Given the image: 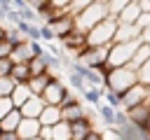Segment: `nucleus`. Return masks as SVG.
<instances>
[{
    "mask_svg": "<svg viewBox=\"0 0 150 140\" xmlns=\"http://www.w3.org/2000/svg\"><path fill=\"white\" fill-rule=\"evenodd\" d=\"M5 40H7L12 47H16V44L26 42V37L21 35V30H19V28H7V35H5Z\"/></svg>",
    "mask_w": 150,
    "mask_h": 140,
    "instance_id": "31",
    "label": "nucleus"
},
{
    "mask_svg": "<svg viewBox=\"0 0 150 140\" xmlns=\"http://www.w3.org/2000/svg\"><path fill=\"white\" fill-rule=\"evenodd\" d=\"M136 28H138V30L150 28V14H141V16H138V21H136Z\"/></svg>",
    "mask_w": 150,
    "mask_h": 140,
    "instance_id": "39",
    "label": "nucleus"
},
{
    "mask_svg": "<svg viewBox=\"0 0 150 140\" xmlns=\"http://www.w3.org/2000/svg\"><path fill=\"white\" fill-rule=\"evenodd\" d=\"M127 117H129V124L141 126V128H148V124H150V105L143 103V105H138L134 110H127Z\"/></svg>",
    "mask_w": 150,
    "mask_h": 140,
    "instance_id": "10",
    "label": "nucleus"
},
{
    "mask_svg": "<svg viewBox=\"0 0 150 140\" xmlns=\"http://www.w3.org/2000/svg\"><path fill=\"white\" fill-rule=\"evenodd\" d=\"M148 128H150V124H148Z\"/></svg>",
    "mask_w": 150,
    "mask_h": 140,
    "instance_id": "50",
    "label": "nucleus"
},
{
    "mask_svg": "<svg viewBox=\"0 0 150 140\" xmlns=\"http://www.w3.org/2000/svg\"><path fill=\"white\" fill-rule=\"evenodd\" d=\"M12 68H14V61L12 58H0V77H9L12 75Z\"/></svg>",
    "mask_w": 150,
    "mask_h": 140,
    "instance_id": "35",
    "label": "nucleus"
},
{
    "mask_svg": "<svg viewBox=\"0 0 150 140\" xmlns=\"http://www.w3.org/2000/svg\"><path fill=\"white\" fill-rule=\"evenodd\" d=\"M105 2H108V16L115 19V21L120 19V14L124 12V7L129 5V0H105Z\"/></svg>",
    "mask_w": 150,
    "mask_h": 140,
    "instance_id": "25",
    "label": "nucleus"
},
{
    "mask_svg": "<svg viewBox=\"0 0 150 140\" xmlns=\"http://www.w3.org/2000/svg\"><path fill=\"white\" fill-rule=\"evenodd\" d=\"M30 98H33V93H30L28 84H16V89L12 91V103L16 105V110H19L21 105H26Z\"/></svg>",
    "mask_w": 150,
    "mask_h": 140,
    "instance_id": "20",
    "label": "nucleus"
},
{
    "mask_svg": "<svg viewBox=\"0 0 150 140\" xmlns=\"http://www.w3.org/2000/svg\"><path fill=\"white\" fill-rule=\"evenodd\" d=\"M66 79H68L70 89H77L80 93H84V91H87V82H84L80 75H75V72H68V75H66Z\"/></svg>",
    "mask_w": 150,
    "mask_h": 140,
    "instance_id": "29",
    "label": "nucleus"
},
{
    "mask_svg": "<svg viewBox=\"0 0 150 140\" xmlns=\"http://www.w3.org/2000/svg\"><path fill=\"white\" fill-rule=\"evenodd\" d=\"M66 93H68V86H66V84H63L59 77H54L40 98L45 100V105H54V107H61V103H63V96H66Z\"/></svg>",
    "mask_w": 150,
    "mask_h": 140,
    "instance_id": "6",
    "label": "nucleus"
},
{
    "mask_svg": "<svg viewBox=\"0 0 150 140\" xmlns=\"http://www.w3.org/2000/svg\"><path fill=\"white\" fill-rule=\"evenodd\" d=\"M21 112L19 110H14V112H9L2 121H0V128H2V133H16V128H19V124H21Z\"/></svg>",
    "mask_w": 150,
    "mask_h": 140,
    "instance_id": "21",
    "label": "nucleus"
},
{
    "mask_svg": "<svg viewBox=\"0 0 150 140\" xmlns=\"http://www.w3.org/2000/svg\"><path fill=\"white\" fill-rule=\"evenodd\" d=\"M143 12H141V7H138V0H129V5L124 7V12L120 14V19H117V23H124V26H136V21H138V16H141Z\"/></svg>",
    "mask_w": 150,
    "mask_h": 140,
    "instance_id": "15",
    "label": "nucleus"
},
{
    "mask_svg": "<svg viewBox=\"0 0 150 140\" xmlns=\"http://www.w3.org/2000/svg\"><path fill=\"white\" fill-rule=\"evenodd\" d=\"M103 100H105L112 110H122V96H120V93H115V91H108V89H105Z\"/></svg>",
    "mask_w": 150,
    "mask_h": 140,
    "instance_id": "30",
    "label": "nucleus"
},
{
    "mask_svg": "<svg viewBox=\"0 0 150 140\" xmlns=\"http://www.w3.org/2000/svg\"><path fill=\"white\" fill-rule=\"evenodd\" d=\"M145 103H148V105H150V86H148V100H145Z\"/></svg>",
    "mask_w": 150,
    "mask_h": 140,
    "instance_id": "47",
    "label": "nucleus"
},
{
    "mask_svg": "<svg viewBox=\"0 0 150 140\" xmlns=\"http://www.w3.org/2000/svg\"><path fill=\"white\" fill-rule=\"evenodd\" d=\"M138 82H141L143 86H150V61L138 68Z\"/></svg>",
    "mask_w": 150,
    "mask_h": 140,
    "instance_id": "33",
    "label": "nucleus"
},
{
    "mask_svg": "<svg viewBox=\"0 0 150 140\" xmlns=\"http://www.w3.org/2000/svg\"><path fill=\"white\" fill-rule=\"evenodd\" d=\"M89 2H91V0H89ZM89 2H87V0H70V7H68V16L75 21V19H77V16H80V14H82V12L89 7Z\"/></svg>",
    "mask_w": 150,
    "mask_h": 140,
    "instance_id": "27",
    "label": "nucleus"
},
{
    "mask_svg": "<svg viewBox=\"0 0 150 140\" xmlns=\"http://www.w3.org/2000/svg\"><path fill=\"white\" fill-rule=\"evenodd\" d=\"M148 61H150V44H143V42H141V47H138V49H136V54H134L131 65L138 70V68H141V65H145Z\"/></svg>",
    "mask_w": 150,
    "mask_h": 140,
    "instance_id": "24",
    "label": "nucleus"
},
{
    "mask_svg": "<svg viewBox=\"0 0 150 140\" xmlns=\"http://www.w3.org/2000/svg\"><path fill=\"white\" fill-rule=\"evenodd\" d=\"M14 89H16V82L12 77H0V98H12Z\"/></svg>",
    "mask_w": 150,
    "mask_h": 140,
    "instance_id": "28",
    "label": "nucleus"
},
{
    "mask_svg": "<svg viewBox=\"0 0 150 140\" xmlns=\"http://www.w3.org/2000/svg\"><path fill=\"white\" fill-rule=\"evenodd\" d=\"M47 26L54 30V35H56V40L61 42L66 35H70L73 30H75V21L70 19V16H61V19H52V21H47Z\"/></svg>",
    "mask_w": 150,
    "mask_h": 140,
    "instance_id": "9",
    "label": "nucleus"
},
{
    "mask_svg": "<svg viewBox=\"0 0 150 140\" xmlns=\"http://www.w3.org/2000/svg\"><path fill=\"white\" fill-rule=\"evenodd\" d=\"M47 105H45V100L40 98V96H33L26 105H21L19 107V112H21V117L23 119H40V114H42V110H45Z\"/></svg>",
    "mask_w": 150,
    "mask_h": 140,
    "instance_id": "12",
    "label": "nucleus"
},
{
    "mask_svg": "<svg viewBox=\"0 0 150 140\" xmlns=\"http://www.w3.org/2000/svg\"><path fill=\"white\" fill-rule=\"evenodd\" d=\"M5 35H7V28H5V26H2V23H0V42H2V40H5Z\"/></svg>",
    "mask_w": 150,
    "mask_h": 140,
    "instance_id": "46",
    "label": "nucleus"
},
{
    "mask_svg": "<svg viewBox=\"0 0 150 140\" xmlns=\"http://www.w3.org/2000/svg\"><path fill=\"white\" fill-rule=\"evenodd\" d=\"M40 35H42V42H47V44H52L54 40H56V35H54V30L47 26V23H40Z\"/></svg>",
    "mask_w": 150,
    "mask_h": 140,
    "instance_id": "34",
    "label": "nucleus"
},
{
    "mask_svg": "<svg viewBox=\"0 0 150 140\" xmlns=\"http://www.w3.org/2000/svg\"><path fill=\"white\" fill-rule=\"evenodd\" d=\"M115 33H117V21L115 19H105L103 23H98L96 28H91L87 33V47H105V44H112Z\"/></svg>",
    "mask_w": 150,
    "mask_h": 140,
    "instance_id": "4",
    "label": "nucleus"
},
{
    "mask_svg": "<svg viewBox=\"0 0 150 140\" xmlns=\"http://www.w3.org/2000/svg\"><path fill=\"white\" fill-rule=\"evenodd\" d=\"M16 110V105L12 103V98H0V121L9 114V112H14Z\"/></svg>",
    "mask_w": 150,
    "mask_h": 140,
    "instance_id": "32",
    "label": "nucleus"
},
{
    "mask_svg": "<svg viewBox=\"0 0 150 140\" xmlns=\"http://www.w3.org/2000/svg\"><path fill=\"white\" fill-rule=\"evenodd\" d=\"M73 103H77V98H75V93H73V91H68V93L63 96V103H61V107H68V105H73Z\"/></svg>",
    "mask_w": 150,
    "mask_h": 140,
    "instance_id": "42",
    "label": "nucleus"
},
{
    "mask_svg": "<svg viewBox=\"0 0 150 140\" xmlns=\"http://www.w3.org/2000/svg\"><path fill=\"white\" fill-rule=\"evenodd\" d=\"M35 56H33V51H30V42L26 40V42H21V44H16L14 47V51H12V61L14 63H28V61H33Z\"/></svg>",
    "mask_w": 150,
    "mask_h": 140,
    "instance_id": "18",
    "label": "nucleus"
},
{
    "mask_svg": "<svg viewBox=\"0 0 150 140\" xmlns=\"http://www.w3.org/2000/svg\"><path fill=\"white\" fill-rule=\"evenodd\" d=\"M105 19H110V16H108V2H105V0H91L89 7L75 19V30H80V33L87 35L91 28H96V26L103 23Z\"/></svg>",
    "mask_w": 150,
    "mask_h": 140,
    "instance_id": "2",
    "label": "nucleus"
},
{
    "mask_svg": "<svg viewBox=\"0 0 150 140\" xmlns=\"http://www.w3.org/2000/svg\"><path fill=\"white\" fill-rule=\"evenodd\" d=\"M12 9H14V5H12L9 0H0V23H5V16H7Z\"/></svg>",
    "mask_w": 150,
    "mask_h": 140,
    "instance_id": "37",
    "label": "nucleus"
},
{
    "mask_svg": "<svg viewBox=\"0 0 150 140\" xmlns=\"http://www.w3.org/2000/svg\"><path fill=\"white\" fill-rule=\"evenodd\" d=\"M40 140H54V126H42Z\"/></svg>",
    "mask_w": 150,
    "mask_h": 140,
    "instance_id": "40",
    "label": "nucleus"
},
{
    "mask_svg": "<svg viewBox=\"0 0 150 140\" xmlns=\"http://www.w3.org/2000/svg\"><path fill=\"white\" fill-rule=\"evenodd\" d=\"M89 112H87V107L77 100V103H73V105H68V107H61V117H63V121H68V124H75V121H80V119H84Z\"/></svg>",
    "mask_w": 150,
    "mask_h": 140,
    "instance_id": "14",
    "label": "nucleus"
},
{
    "mask_svg": "<svg viewBox=\"0 0 150 140\" xmlns=\"http://www.w3.org/2000/svg\"><path fill=\"white\" fill-rule=\"evenodd\" d=\"M141 37V30L136 26H124V23H117V33H115V40L112 44H124V42H134Z\"/></svg>",
    "mask_w": 150,
    "mask_h": 140,
    "instance_id": "13",
    "label": "nucleus"
},
{
    "mask_svg": "<svg viewBox=\"0 0 150 140\" xmlns=\"http://www.w3.org/2000/svg\"><path fill=\"white\" fill-rule=\"evenodd\" d=\"M96 114H98V119L103 121V128H115V117H117V110H112L105 100H101V103L96 105Z\"/></svg>",
    "mask_w": 150,
    "mask_h": 140,
    "instance_id": "16",
    "label": "nucleus"
},
{
    "mask_svg": "<svg viewBox=\"0 0 150 140\" xmlns=\"http://www.w3.org/2000/svg\"><path fill=\"white\" fill-rule=\"evenodd\" d=\"M12 51H14V47L7 40H2L0 42V58H12Z\"/></svg>",
    "mask_w": 150,
    "mask_h": 140,
    "instance_id": "38",
    "label": "nucleus"
},
{
    "mask_svg": "<svg viewBox=\"0 0 150 140\" xmlns=\"http://www.w3.org/2000/svg\"><path fill=\"white\" fill-rule=\"evenodd\" d=\"M138 84V70L134 65H124V68H115L105 72V89L115 91V93H127L131 86Z\"/></svg>",
    "mask_w": 150,
    "mask_h": 140,
    "instance_id": "1",
    "label": "nucleus"
},
{
    "mask_svg": "<svg viewBox=\"0 0 150 140\" xmlns=\"http://www.w3.org/2000/svg\"><path fill=\"white\" fill-rule=\"evenodd\" d=\"M143 44H150V28H145V30H141V37H138Z\"/></svg>",
    "mask_w": 150,
    "mask_h": 140,
    "instance_id": "44",
    "label": "nucleus"
},
{
    "mask_svg": "<svg viewBox=\"0 0 150 140\" xmlns=\"http://www.w3.org/2000/svg\"><path fill=\"white\" fill-rule=\"evenodd\" d=\"M103 93H105V86H101V89H96V86H87V91L82 93V98H84V103H89V105H98L101 100H103Z\"/></svg>",
    "mask_w": 150,
    "mask_h": 140,
    "instance_id": "23",
    "label": "nucleus"
},
{
    "mask_svg": "<svg viewBox=\"0 0 150 140\" xmlns=\"http://www.w3.org/2000/svg\"><path fill=\"white\" fill-rule=\"evenodd\" d=\"M54 140H73V131L68 121H61L54 126Z\"/></svg>",
    "mask_w": 150,
    "mask_h": 140,
    "instance_id": "26",
    "label": "nucleus"
},
{
    "mask_svg": "<svg viewBox=\"0 0 150 140\" xmlns=\"http://www.w3.org/2000/svg\"><path fill=\"white\" fill-rule=\"evenodd\" d=\"M52 79H54V75H49V72H47V75H42V77H33V79L28 82L30 93H33V96H42V93H45V89L49 86V82H52Z\"/></svg>",
    "mask_w": 150,
    "mask_h": 140,
    "instance_id": "19",
    "label": "nucleus"
},
{
    "mask_svg": "<svg viewBox=\"0 0 150 140\" xmlns=\"http://www.w3.org/2000/svg\"><path fill=\"white\" fill-rule=\"evenodd\" d=\"M138 7L143 14H150V0H138Z\"/></svg>",
    "mask_w": 150,
    "mask_h": 140,
    "instance_id": "43",
    "label": "nucleus"
},
{
    "mask_svg": "<svg viewBox=\"0 0 150 140\" xmlns=\"http://www.w3.org/2000/svg\"><path fill=\"white\" fill-rule=\"evenodd\" d=\"M61 121H63V117H61V107L47 105V107L42 110V114H40V124H42V126H56V124H61Z\"/></svg>",
    "mask_w": 150,
    "mask_h": 140,
    "instance_id": "17",
    "label": "nucleus"
},
{
    "mask_svg": "<svg viewBox=\"0 0 150 140\" xmlns=\"http://www.w3.org/2000/svg\"><path fill=\"white\" fill-rule=\"evenodd\" d=\"M16 84H28L30 82V70H28V63H14L12 68V75H9Z\"/></svg>",
    "mask_w": 150,
    "mask_h": 140,
    "instance_id": "22",
    "label": "nucleus"
},
{
    "mask_svg": "<svg viewBox=\"0 0 150 140\" xmlns=\"http://www.w3.org/2000/svg\"><path fill=\"white\" fill-rule=\"evenodd\" d=\"M84 140H103V131H91Z\"/></svg>",
    "mask_w": 150,
    "mask_h": 140,
    "instance_id": "45",
    "label": "nucleus"
},
{
    "mask_svg": "<svg viewBox=\"0 0 150 140\" xmlns=\"http://www.w3.org/2000/svg\"><path fill=\"white\" fill-rule=\"evenodd\" d=\"M148 100V86H143L141 82L136 84V86H131L127 93H122V110L127 112V110H134V107H138V105H143Z\"/></svg>",
    "mask_w": 150,
    "mask_h": 140,
    "instance_id": "7",
    "label": "nucleus"
},
{
    "mask_svg": "<svg viewBox=\"0 0 150 140\" xmlns=\"http://www.w3.org/2000/svg\"><path fill=\"white\" fill-rule=\"evenodd\" d=\"M110 49H112V44H105V47H89V49H87L77 61H82L87 68H94V70L103 72V70H105V65H108Z\"/></svg>",
    "mask_w": 150,
    "mask_h": 140,
    "instance_id": "5",
    "label": "nucleus"
},
{
    "mask_svg": "<svg viewBox=\"0 0 150 140\" xmlns=\"http://www.w3.org/2000/svg\"><path fill=\"white\" fill-rule=\"evenodd\" d=\"M120 140H150V128H141L134 124H124L117 128Z\"/></svg>",
    "mask_w": 150,
    "mask_h": 140,
    "instance_id": "11",
    "label": "nucleus"
},
{
    "mask_svg": "<svg viewBox=\"0 0 150 140\" xmlns=\"http://www.w3.org/2000/svg\"><path fill=\"white\" fill-rule=\"evenodd\" d=\"M40 131H42L40 119H21V124L16 128V138L19 140H35V138H40Z\"/></svg>",
    "mask_w": 150,
    "mask_h": 140,
    "instance_id": "8",
    "label": "nucleus"
},
{
    "mask_svg": "<svg viewBox=\"0 0 150 140\" xmlns=\"http://www.w3.org/2000/svg\"><path fill=\"white\" fill-rule=\"evenodd\" d=\"M35 140H40V138H35Z\"/></svg>",
    "mask_w": 150,
    "mask_h": 140,
    "instance_id": "49",
    "label": "nucleus"
},
{
    "mask_svg": "<svg viewBox=\"0 0 150 140\" xmlns=\"http://www.w3.org/2000/svg\"><path fill=\"white\" fill-rule=\"evenodd\" d=\"M0 138H2V128H0Z\"/></svg>",
    "mask_w": 150,
    "mask_h": 140,
    "instance_id": "48",
    "label": "nucleus"
},
{
    "mask_svg": "<svg viewBox=\"0 0 150 140\" xmlns=\"http://www.w3.org/2000/svg\"><path fill=\"white\" fill-rule=\"evenodd\" d=\"M21 21H26V23H38V21H40V16H38L30 7H26V9L21 12Z\"/></svg>",
    "mask_w": 150,
    "mask_h": 140,
    "instance_id": "36",
    "label": "nucleus"
},
{
    "mask_svg": "<svg viewBox=\"0 0 150 140\" xmlns=\"http://www.w3.org/2000/svg\"><path fill=\"white\" fill-rule=\"evenodd\" d=\"M138 47H141V40L124 42V44H112V49H110V56H108V65H105V70H103L101 75L105 77V72H108V70H115V68L131 65V61H134V54H136V49H138Z\"/></svg>",
    "mask_w": 150,
    "mask_h": 140,
    "instance_id": "3",
    "label": "nucleus"
},
{
    "mask_svg": "<svg viewBox=\"0 0 150 140\" xmlns=\"http://www.w3.org/2000/svg\"><path fill=\"white\" fill-rule=\"evenodd\" d=\"M103 140H120L117 128H103Z\"/></svg>",
    "mask_w": 150,
    "mask_h": 140,
    "instance_id": "41",
    "label": "nucleus"
}]
</instances>
